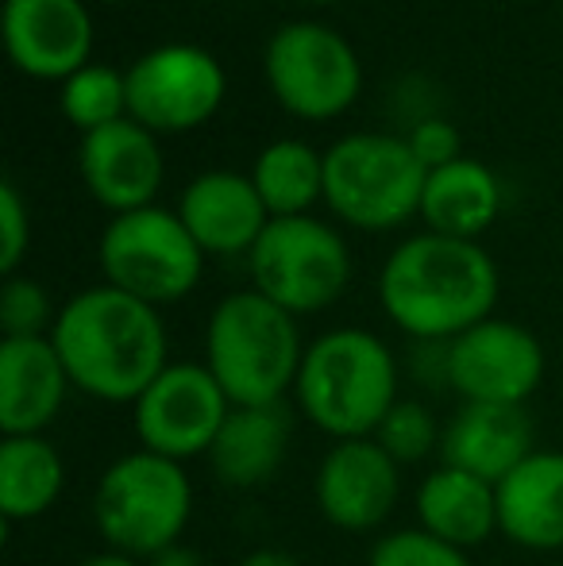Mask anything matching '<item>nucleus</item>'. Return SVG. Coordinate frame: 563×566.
<instances>
[{
  "mask_svg": "<svg viewBox=\"0 0 563 566\" xmlns=\"http://www.w3.org/2000/svg\"><path fill=\"white\" fill-rule=\"evenodd\" d=\"M243 566H293V563L285 559V555H279V552H259V555H251Z\"/></svg>",
  "mask_w": 563,
  "mask_h": 566,
  "instance_id": "33",
  "label": "nucleus"
},
{
  "mask_svg": "<svg viewBox=\"0 0 563 566\" xmlns=\"http://www.w3.org/2000/svg\"><path fill=\"white\" fill-rule=\"evenodd\" d=\"M417 521L428 536L467 552L498 532V485L456 467L432 470L417 490Z\"/></svg>",
  "mask_w": 563,
  "mask_h": 566,
  "instance_id": "20",
  "label": "nucleus"
},
{
  "mask_svg": "<svg viewBox=\"0 0 563 566\" xmlns=\"http://www.w3.org/2000/svg\"><path fill=\"white\" fill-rule=\"evenodd\" d=\"M309 4H329V0H309Z\"/></svg>",
  "mask_w": 563,
  "mask_h": 566,
  "instance_id": "34",
  "label": "nucleus"
},
{
  "mask_svg": "<svg viewBox=\"0 0 563 566\" xmlns=\"http://www.w3.org/2000/svg\"><path fill=\"white\" fill-rule=\"evenodd\" d=\"M62 108L85 135L101 132L128 108V82L108 66H82L62 85Z\"/></svg>",
  "mask_w": 563,
  "mask_h": 566,
  "instance_id": "25",
  "label": "nucleus"
},
{
  "mask_svg": "<svg viewBox=\"0 0 563 566\" xmlns=\"http://www.w3.org/2000/svg\"><path fill=\"white\" fill-rule=\"evenodd\" d=\"M251 277L263 297L285 313H321L352 277L344 239L313 217H274L251 247Z\"/></svg>",
  "mask_w": 563,
  "mask_h": 566,
  "instance_id": "7",
  "label": "nucleus"
},
{
  "mask_svg": "<svg viewBox=\"0 0 563 566\" xmlns=\"http://www.w3.org/2000/svg\"><path fill=\"white\" fill-rule=\"evenodd\" d=\"M232 409L236 405L228 401L209 366L174 363L139 394L132 420H136L143 451L181 462L194 454H209Z\"/></svg>",
  "mask_w": 563,
  "mask_h": 566,
  "instance_id": "9",
  "label": "nucleus"
},
{
  "mask_svg": "<svg viewBox=\"0 0 563 566\" xmlns=\"http://www.w3.org/2000/svg\"><path fill=\"white\" fill-rule=\"evenodd\" d=\"M4 46L31 77H70L85 66L93 23L82 0H8Z\"/></svg>",
  "mask_w": 563,
  "mask_h": 566,
  "instance_id": "14",
  "label": "nucleus"
},
{
  "mask_svg": "<svg viewBox=\"0 0 563 566\" xmlns=\"http://www.w3.org/2000/svg\"><path fill=\"white\" fill-rule=\"evenodd\" d=\"M425 181V163L394 135H347L324 155V201L355 228L386 231L421 212Z\"/></svg>",
  "mask_w": 563,
  "mask_h": 566,
  "instance_id": "6",
  "label": "nucleus"
},
{
  "mask_svg": "<svg viewBox=\"0 0 563 566\" xmlns=\"http://www.w3.org/2000/svg\"><path fill=\"white\" fill-rule=\"evenodd\" d=\"M128 113L147 132H186L205 124L225 97V70L201 46H158L124 74Z\"/></svg>",
  "mask_w": 563,
  "mask_h": 566,
  "instance_id": "11",
  "label": "nucleus"
},
{
  "mask_svg": "<svg viewBox=\"0 0 563 566\" xmlns=\"http://www.w3.org/2000/svg\"><path fill=\"white\" fill-rule=\"evenodd\" d=\"M66 485V462L43 436H4L0 443V513L4 521H35Z\"/></svg>",
  "mask_w": 563,
  "mask_h": 566,
  "instance_id": "23",
  "label": "nucleus"
},
{
  "mask_svg": "<svg viewBox=\"0 0 563 566\" xmlns=\"http://www.w3.org/2000/svg\"><path fill=\"white\" fill-rule=\"evenodd\" d=\"M82 566H147V563L132 559V555H121V552H108V555H93V559H85Z\"/></svg>",
  "mask_w": 563,
  "mask_h": 566,
  "instance_id": "32",
  "label": "nucleus"
},
{
  "mask_svg": "<svg viewBox=\"0 0 563 566\" xmlns=\"http://www.w3.org/2000/svg\"><path fill=\"white\" fill-rule=\"evenodd\" d=\"M298 405L336 443L371 440L398 397V358L378 336L340 328L313 339L301 358Z\"/></svg>",
  "mask_w": 563,
  "mask_h": 566,
  "instance_id": "3",
  "label": "nucleus"
},
{
  "mask_svg": "<svg viewBox=\"0 0 563 566\" xmlns=\"http://www.w3.org/2000/svg\"><path fill=\"white\" fill-rule=\"evenodd\" d=\"M533 454V420L521 405H463L440 436L444 467L498 485Z\"/></svg>",
  "mask_w": 563,
  "mask_h": 566,
  "instance_id": "16",
  "label": "nucleus"
},
{
  "mask_svg": "<svg viewBox=\"0 0 563 566\" xmlns=\"http://www.w3.org/2000/svg\"><path fill=\"white\" fill-rule=\"evenodd\" d=\"M421 217L436 235L475 239L498 217V181L482 163L456 158V163L428 170Z\"/></svg>",
  "mask_w": 563,
  "mask_h": 566,
  "instance_id": "22",
  "label": "nucleus"
},
{
  "mask_svg": "<svg viewBox=\"0 0 563 566\" xmlns=\"http://www.w3.org/2000/svg\"><path fill=\"white\" fill-rule=\"evenodd\" d=\"M201 254L205 251L181 224V217L150 205L121 212L101 235V270L108 285L147 305L186 297L201 277Z\"/></svg>",
  "mask_w": 563,
  "mask_h": 566,
  "instance_id": "8",
  "label": "nucleus"
},
{
  "mask_svg": "<svg viewBox=\"0 0 563 566\" xmlns=\"http://www.w3.org/2000/svg\"><path fill=\"white\" fill-rule=\"evenodd\" d=\"M259 197L274 217H305V209L324 193V158H316L305 143L282 139L267 147L256 163Z\"/></svg>",
  "mask_w": 563,
  "mask_h": 566,
  "instance_id": "24",
  "label": "nucleus"
},
{
  "mask_svg": "<svg viewBox=\"0 0 563 566\" xmlns=\"http://www.w3.org/2000/svg\"><path fill=\"white\" fill-rule=\"evenodd\" d=\"M498 532L529 552H560L563 451H533L498 482Z\"/></svg>",
  "mask_w": 563,
  "mask_h": 566,
  "instance_id": "19",
  "label": "nucleus"
},
{
  "mask_svg": "<svg viewBox=\"0 0 563 566\" xmlns=\"http://www.w3.org/2000/svg\"><path fill=\"white\" fill-rule=\"evenodd\" d=\"M28 243H31L28 209H23L12 181H4V186H0V270H4V274H12V270L20 266Z\"/></svg>",
  "mask_w": 563,
  "mask_h": 566,
  "instance_id": "29",
  "label": "nucleus"
},
{
  "mask_svg": "<svg viewBox=\"0 0 563 566\" xmlns=\"http://www.w3.org/2000/svg\"><path fill=\"white\" fill-rule=\"evenodd\" d=\"M371 566H471L467 552L428 536L425 528H402L390 532L375 544Z\"/></svg>",
  "mask_w": 563,
  "mask_h": 566,
  "instance_id": "27",
  "label": "nucleus"
},
{
  "mask_svg": "<svg viewBox=\"0 0 563 566\" xmlns=\"http://www.w3.org/2000/svg\"><path fill=\"white\" fill-rule=\"evenodd\" d=\"M409 147L414 155L425 163V170H440V166L456 163L459 158V132L448 124V119H421L409 135Z\"/></svg>",
  "mask_w": 563,
  "mask_h": 566,
  "instance_id": "30",
  "label": "nucleus"
},
{
  "mask_svg": "<svg viewBox=\"0 0 563 566\" xmlns=\"http://www.w3.org/2000/svg\"><path fill=\"white\" fill-rule=\"evenodd\" d=\"M451 389L463 405H525L544 378V350L513 321H482L451 339Z\"/></svg>",
  "mask_w": 563,
  "mask_h": 566,
  "instance_id": "12",
  "label": "nucleus"
},
{
  "mask_svg": "<svg viewBox=\"0 0 563 566\" xmlns=\"http://www.w3.org/2000/svg\"><path fill=\"white\" fill-rule=\"evenodd\" d=\"M402 497V467L375 440L332 443L316 470V505L340 532H375Z\"/></svg>",
  "mask_w": 563,
  "mask_h": 566,
  "instance_id": "13",
  "label": "nucleus"
},
{
  "mask_svg": "<svg viewBox=\"0 0 563 566\" xmlns=\"http://www.w3.org/2000/svg\"><path fill=\"white\" fill-rule=\"evenodd\" d=\"M301 358L305 347L293 313L259 290L232 293L212 308L205 332V366L236 409L282 405L285 389L298 386Z\"/></svg>",
  "mask_w": 563,
  "mask_h": 566,
  "instance_id": "4",
  "label": "nucleus"
},
{
  "mask_svg": "<svg viewBox=\"0 0 563 566\" xmlns=\"http://www.w3.org/2000/svg\"><path fill=\"white\" fill-rule=\"evenodd\" d=\"M440 436L444 432L436 428L432 412L421 401H398L386 412V420L378 424V432L371 440L390 454L398 467H409V462L428 459L432 448H440Z\"/></svg>",
  "mask_w": 563,
  "mask_h": 566,
  "instance_id": "26",
  "label": "nucleus"
},
{
  "mask_svg": "<svg viewBox=\"0 0 563 566\" xmlns=\"http://www.w3.org/2000/svg\"><path fill=\"white\" fill-rule=\"evenodd\" d=\"M82 178L105 209H116V217L147 209L163 181L155 135L136 119H116L101 132H90L82 143Z\"/></svg>",
  "mask_w": 563,
  "mask_h": 566,
  "instance_id": "15",
  "label": "nucleus"
},
{
  "mask_svg": "<svg viewBox=\"0 0 563 566\" xmlns=\"http://www.w3.org/2000/svg\"><path fill=\"white\" fill-rule=\"evenodd\" d=\"M267 82L290 113L329 119L359 93V59L336 31L321 23H290L267 46Z\"/></svg>",
  "mask_w": 563,
  "mask_h": 566,
  "instance_id": "10",
  "label": "nucleus"
},
{
  "mask_svg": "<svg viewBox=\"0 0 563 566\" xmlns=\"http://www.w3.org/2000/svg\"><path fill=\"white\" fill-rule=\"evenodd\" d=\"M285 451H290V412L282 405H259V409L228 412L217 443L209 448V462L220 482L251 490L279 474Z\"/></svg>",
  "mask_w": 563,
  "mask_h": 566,
  "instance_id": "21",
  "label": "nucleus"
},
{
  "mask_svg": "<svg viewBox=\"0 0 563 566\" xmlns=\"http://www.w3.org/2000/svg\"><path fill=\"white\" fill-rule=\"evenodd\" d=\"M378 297L406 336L451 343L490 321L498 301L494 259L475 239L414 235L386 259Z\"/></svg>",
  "mask_w": 563,
  "mask_h": 566,
  "instance_id": "2",
  "label": "nucleus"
},
{
  "mask_svg": "<svg viewBox=\"0 0 563 566\" xmlns=\"http://www.w3.org/2000/svg\"><path fill=\"white\" fill-rule=\"evenodd\" d=\"M70 374L51 339L0 343V432L39 436L62 412Z\"/></svg>",
  "mask_w": 563,
  "mask_h": 566,
  "instance_id": "17",
  "label": "nucleus"
},
{
  "mask_svg": "<svg viewBox=\"0 0 563 566\" xmlns=\"http://www.w3.org/2000/svg\"><path fill=\"white\" fill-rule=\"evenodd\" d=\"M194 513V485L181 462L155 451H132L101 474L93 521L113 552L147 563L178 544Z\"/></svg>",
  "mask_w": 563,
  "mask_h": 566,
  "instance_id": "5",
  "label": "nucleus"
},
{
  "mask_svg": "<svg viewBox=\"0 0 563 566\" xmlns=\"http://www.w3.org/2000/svg\"><path fill=\"white\" fill-rule=\"evenodd\" d=\"M51 324V297L31 277H8L0 290V328L4 339H35ZM54 328V324H51Z\"/></svg>",
  "mask_w": 563,
  "mask_h": 566,
  "instance_id": "28",
  "label": "nucleus"
},
{
  "mask_svg": "<svg viewBox=\"0 0 563 566\" xmlns=\"http://www.w3.org/2000/svg\"><path fill=\"white\" fill-rule=\"evenodd\" d=\"M51 343L70 374V386L108 405L139 401L166 370V328L155 305L97 285L70 301L51 328Z\"/></svg>",
  "mask_w": 563,
  "mask_h": 566,
  "instance_id": "1",
  "label": "nucleus"
},
{
  "mask_svg": "<svg viewBox=\"0 0 563 566\" xmlns=\"http://www.w3.org/2000/svg\"><path fill=\"white\" fill-rule=\"evenodd\" d=\"M147 566H205V563L194 547L174 544V547H166V552H158L155 559H147Z\"/></svg>",
  "mask_w": 563,
  "mask_h": 566,
  "instance_id": "31",
  "label": "nucleus"
},
{
  "mask_svg": "<svg viewBox=\"0 0 563 566\" xmlns=\"http://www.w3.org/2000/svg\"><path fill=\"white\" fill-rule=\"evenodd\" d=\"M178 217L189 228V235L197 239V247L212 254H251L263 228L271 224L256 181L232 170L201 174L181 193Z\"/></svg>",
  "mask_w": 563,
  "mask_h": 566,
  "instance_id": "18",
  "label": "nucleus"
}]
</instances>
